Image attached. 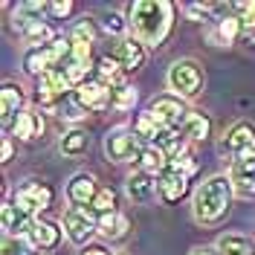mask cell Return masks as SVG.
Wrapping results in <instances>:
<instances>
[{
    "mask_svg": "<svg viewBox=\"0 0 255 255\" xmlns=\"http://www.w3.org/2000/svg\"><path fill=\"white\" fill-rule=\"evenodd\" d=\"M209 41H215L218 47H229L235 41H244V20L238 15H226L215 23V29H209Z\"/></svg>",
    "mask_w": 255,
    "mask_h": 255,
    "instance_id": "cell-19",
    "label": "cell"
},
{
    "mask_svg": "<svg viewBox=\"0 0 255 255\" xmlns=\"http://www.w3.org/2000/svg\"><path fill=\"white\" fill-rule=\"evenodd\" d=\"M171 171L183 174L186 180H194V177H197V171H200V162H197V159H194V154H191L189 148H186L183 154L171 157Z\"/></svg>",
    "mask_w": 255,
    "mask_h": 255,
    "instance_id": "cell-31",
    "label": "cell"
},
{
    "mask_svg": "<svg viewBox=\"0 0 255 255\" xmlns=\"http://www.w3.org/2000/svg\"><path fill=\"white\" fill-rule=\"evenodd\" d=\"M168 90L171 96L180 99H194V96L203 90V67L194 61V58H180L168 67Z\"/></svg>",
    "mask_w": 255,
    "mask_h": 255,
    "instance_id": "cell-3",
    "label": "cell"
},
{
    "mask_svg": "<svg viewBox=\"0 0 255 255\" xmlns=\"http://www.w3.org/2000/svg\"><path fill=\"white\" fill-rule=\"evenodd\" d=\"M12 157H15V142H12V136H3V145H0V162L6 165Z\"/></svg>",
    "mask_w": 255,
    "mask_h": 255,
    "instance_id": "cell-38",
    "label": "cell"
},
{
    "mask_svg": "<svg viewBox=\"0 0 255 255\" xmlns=\"http://www.w3.org/2000/svg\"><path fill=\"white\" fill-rule=\"evenodd\" d=\"M128 229H130V221L122 212H111V215L99 218V235L108 241H122L128 235Z\"/></svg>",
    "mask_w": 255,
    "mask_h": 255,
    "instance_id": "cell-24",
    "label": "cell"
},
{
    "mask_svg": "<svg viewBox=\"0 0 255 255\" xmlns=\"http://www.w3.org/2000/svg\"><path fill=\"white\" fill-rule=\"evenodd\" d=\"M23 102H26V99H23L20 84H15V81H6V84H3V90H0V122H3V128H6V130H12L15 119L26 111V108H23Z\"/></svg>",
    "mask_w": 255,
    "mask_h": 255,
    "instance_id": "cell-16",
    "label": "cell"
},
{
    "mask_svg": "<svg viewBox=\"0 0 255 255\" xmlns=\"http://www.w3.org/2000/svg\"><path fill=\"white\" fill-rule=\"evenodd\" d=\"M58 148H61L64 157H81V154H87V148H90V136H87V130H81V128H70V130H64Z\"/></svg>",
    "mask_w": 255,
    "mask_h": 255,
    "instance_id": "cell-25",
    "label": "cell"
},
{
    "mask_svg": "<svg viewBox=\"0 0 255 255\" xmlns=\"http://www.w3.org/2000/svg\"><path fill=\"white\" fill-rule=\"evenodd\" d=\"M125 191H128V197H130L133 203L148 206V203L157 200L159 180L151 177V174H145V171H133V174H128V180H125Z\"/></svg>",
    "mask_w": 255,
    "mask_h": 255,
    "instance_id": "cell-14",
    "label": "cell"
},
{
    "mask_svg": "<svg viewBox=\"0 0 255 255\" xmlns=\"http://www.w3.org/2000/svg\"><path fill=\"white\" fill-rule=\"evenodd\" d=\"M12 26L17 29V35L32 47H47L49 41H55L58 35L52 32V26H49L47 20H38V17H26V15H20L15 9V15H12Z\"/></svg>",
    "mask_w": 255,
    "mask_h": 255,
    "instance_id": "cell-9",
    "label": "cell"
},
{
    "mask_svg": "<svg viewBox=\"0 0 255 255\" xmlns=\"http://www.w3.org/2000/svg\"><path fill=\"white\" fill-rule=\"evenodd\" d=\"M189 255H221V253H218V247H194Z\"/></svg>",
    "mask_w": 255,
    "mask_h": 255,
    "instance_id": "cell-40",
    "label": "cell"
},
{
    "mask_svg": "<svg viewBox=\"0 0 255 255\" xmlns=\"http://www.w3.org/2000/svg\"><path fill=\"white\" fill-rule=\"evenodd\" d=\"M168 168H171V157L165 151H159L157 145H145L142 157H139V171H145V174H151L159 180Z\"/></svg>",
    "mask_w": 255,
    "mask_h": 255,
    "instance_id": "cell-21",
    "label": "cell"
},
{
    "mask_svg": "<svg viewBox=\"0 0 255 255\" xmlns=\"http://www.w3.org/2000/svg\"><path fill=\"white\" fill-rule=\"evenodd\" d=\"M61 238H64V229L55 221L35 218V226H32L26 244H29L35 253H52V250H58V247H61Z\"/></svg>",
    "mask_w": 255,
    "mask_h": 255,
    "instance_id": "cell-13",
    "label": "cell"
},
{
    "mask_svg": "<svg viewBox=\"0 0 255 255\" xmlns=\"http://www.w3.org/2000/svg\"><path fill=\"white\" fill-rule=\"evenodd\" d=\"M215 247L221 255H255V244L244 232H223Z\"/></svg>",
    "mask_w": 255,
    "mask_h": 255,
    "instance_id": "cell-22",
    "label": "cell"
},
{
    "mask_svg": "<svg viewBox=\"0 0 255 255\" xmlns=\"http://www.w3.org/2000/svg\"><path fill=\"white\" fill-rule=\"evenodd\" d=\"M136 102H139V90H136L133 84H125V87L113 90V111L128 113V111L136 108Z\"/></svg>",
    "mask_w": 255,
    "mask_h": 255,
    "instance_id": "cell-32",
    "label": "cell"
},
{
    "mask_svg": "<svg viewBox=\"0 0 255 255\" xmlns=\"http://www.w3.org/2000/svg\"><path fill=\"white\" fill-rule=\"evenodd\" d=\"M128 29L142 47H162L174 29V3L136 0L128 6Z\"/></svg>",
    "mask_w": 255,
    "mask_h": 255,
    "instance_id": "cell-1",
    "label": "cell"
},
{
    "mask_svg": "<svg viewBox=\"0 0 255 255\" xmlns=\"http://www.w3.org/2000/svg\"><path fill=\"white\" fill-rule=\"evenodd\" d=\"M148 111L154 113V119L159 122V128H171V130H183V125L189 122V116L194 111H189V105H186V99H180V96H154L151 99V105H148Z\"/></svg>",
    "mask_w": 255,
    "mask_h": 255,
    "instance_id": "cell-6",
    "label": "cell"
},
{
    "mask_svg": "<svg viewBox=\"0 0 255 255\" xmlns=\"http://www.w3.org/2000/svg\"><path fill=\"white\" fill-rule=\"evenodd\" d=\"M119 194L111 189V186H102L99 189V194H96L93 206H90V212H93L96 218H102V215H111V212H119Z\"/></svg>",
    "mask_w": 255,
    "mask_h": 255,
    "instance_id": "cell-29",
    "label": "cell"
},
{
    "mask_svg": "<svg viewBox=\"0 0 255 255\" xmlns=\"http://www.w3.org/2000/svg\"><path fill=\"white\" fill-rule=\"evenodd\" d=\"M102 26H105L108 35H122V32L128 29V17H122L119 12H108L105 20H102Z\"/></svg>",
    "mask_w": 255,
    "mask_h": 255,
    "instance_id": "cell-35",
    "label": "cell"
},
{
    "mask_svg": "<svg viewBox=\"0 0 255 255\" xmlns=\"http://www.w3.org/2000/svg\"><path fill=\"white\" fill-rule=\"evenodd\" d=\"M221 151L229 154V159H238L244 154L255 151V125L253 122H235V125L226 130L221 142Z\"/></svg>",
    "mask_w": 255,
    "mask_h": 255,
    "instance_id": "cell-11",
    "label": "cell"
},
{
    "mask_svg": "<svg viewBox=\"0 0 255 255\" xmlns=\"http://www.w3.org/2000/svg\"><path fill=\"white\" fill-rule=\"evenodd\" d=\"M26 255H41V253H35V250H32V253H26Z\"/></svg>",
    "mask_w": 255,
    "mask_h": 255,
    "instance_id": "cell-41",
    "label": "cell"
},
{
    "mask_svg": "<svg viewBox=\"0 0 255 255\" xmlns=\"http://www.w3.org/2000/svg\"><path fill=\"white\" fill-rule=\"evenodd\" d=\"M55 200V194L44 180H26L23 186H17V191L12 194V203H15L23 215L29 218H41V212H47Z\"/></svg>",
    "mask_w": 255,
    "mask_h": 255,
    "instance_id": "cell-5",
    "label": "cell"
},
{
    "mask_svg": "<svg viewBox=\"0 0 255 255\" xmlns=\"http://www.w3.org/2000/svg\"><path fill=\"white\" fill-rule=\"evenodd\" d=\"M232 200H235V189L229 174H212L191 194V215L200 226H215L229 215Z\"/></svg>",
    "mask_w": 255,
    "mask_h": 255,
    "instance_id": "cell-2",
    "label": "cell"
},
{
    "mask_svg": "<svg viewBox=\"0 0 255 255\" xmlns=\"http://www.w3.org/2000/svg\"><path fill=\"white\" fill-rule=\"evenodd\" d=\"M183 139L186 142H203V139H209V133H212V122H209L206 113H191L189 122L183 125Z\"/></svg>",
    "mask_w": 255,
    "mask_h": 255,
    "instance_id": "cell-27",
    "label": "cell"
},
{
    "mask_svg": "<svg viewBox=\"0 0 255 255\" xmlns=\"http://www.w3.org/2000/svg\"><path fill=\"white\" fill-rule=\"evenodd\" d=\"M111 58L119 64L125 73H136V70H142V64H145V47L136 38H122V41L113 44Z\"/></svg>",
    "mask_w": 255,
    "mask_h": 255,
    "instance_id": "cell-15",
    "label": "cell"
},
{
    "mask_svg": "<svg viewBox=\"0 0 255 255\" xmlns=\"http://www.w3.org/2000/svg\"><path fill=\"white\" fill-rule=\"evenodd\" d=\"M73 96H76V102L87 113H102V111H108V108H113V90L108 84H102L99 79L84 81L81 87H76Z\"/></svg>",
    "mask_w": 255,
    "mask_h": 255,
    "instance_id": "cell-10",
    "label": "cell"
},
{
    "mask_svg": "<svg viewBox=\"0 0 255 255\" xmlns=\"http://www.w3.org/2000/svg\"><path fill=\"white\" fill-rule=\"evenodd\" d=\"M64 235L73 241L76 247H90V238L99 232V218H96L90 209H79V206H70L67 215H64Z\"/></svg>",
    "mask_w": 255,
    "mask_h": 255,
    "instance_id": "cell-7",
    "label": "cell"
},
{
    "mask_svg": "<svg viewBox=\"0 0 255 255\" xmlns=\"http://www.w3.org/2000/svg\"><path fill=\"white\" fill-rule=\"evenodd\" d=\"M47 70H52V64H49L47 49H44V47H32V49L23 52V73H26V76L41 79Z\"/></svg>",
    "mask_w": 255,
    "mask_h": 255,
    "instance_id": "cell-28",
    "label": "cell"
},
{
    "mask_svg": "<svg viewBox=\"0 0 255 255\" xmlns=\"http://www.w3.org/2000/svg\"><path fill=\"white\" fill-rule=\"evenodd\" d=\"M79 255H113L108 247H102V244H90V247H84Z\"/></svg>",
    "mask_w": 255,
    "mask_h": 255,
    "instance_id": "cell-39",
    "label": "cell"
},
{
    "mask_svg": "<svg viewBox=\"0 0 255 255\" xmlns=\"http://www.w3.org/2000/svg\"><path fill=\"white\" fill-rule=\"evenodd\" d=\"M58 116L76 125V122H81V119L87 116V111H84V108H81L79 102H76V96H70L67 102H61V108H58Z\"/></svg>",
    "mask_w": 255,
    "mask_h": 255,
    "instance_id": "cell-33",
    "label": "cell"
},
{
    "mask_svg": "<svg viewBox=\"0 0 255 255\" xmlns=\"http://www.w3.org/2000/svg\"><path fill=\"white\" fill-rule=\"evenodd\" d=\"M73 0H55V3H47V15L52 17V20H64V17L73 15Z\"/></svg>",
    "mask_w": 255,
    "mask_h": 255,
    "instance_id": "cell-36",
    "label": "cell"
},
{
    "mask_svg": "<svg viewBox=\"0 0 255 255\" xmlns=\"http://www.w3.org/2000/svg\"><path fill=\"white\" fill-rule=\"evenodd\" d=\"M125 76H128V73L116 61H113L111 55H105V58H99V61H96V79L102 81V84H108L111 90L125 87V84H128Z\"/></svg>",
    "mask_w": 255,
    "mask_h": 255,
    "instance_id": "cell-23",
    "label": "cell"
},
{
    "mask_svg": "<svg viewBox=\"0 0 255 255\" xmlns=\"http://www.w3.org/2000/svg\"><path fill=\"white\" fill-rule=\"evenodd\" d=\"M130 130L142 139V142H148V145H154V139L159 136V122L154 119V113L151 111H139L136 116H133V122H130Z\"/></svg>",
    "mask_w": 255,
    "mask_h": 255,
    "instance_id": "cell-26",
    "label": "cell"
},
{
    "mask_svg": "<svg viewBox=\"0 0 255 255\" xmlns=\"http://www.w3.org/2000/svg\"><path fill=\"white\" fill-rule=\"evenodd\" d=\"M44 128H47V122H44L41 111H23L12 125V136H17L20 142H35L44 136Z\"/></svg>",
    "mask_w": 255,
    "mask_h": 255,
    "instance_id": "cell-18",
    "label": "cell"
},
{
    "mask_svg": "<svg viewBox=\"0 0 255 255\" xmlns=\"http://www.w3.org/2000/svg\"><path fill=\"white\" fill-rule=\"evenodd\" d=\"M142 151H145L142 139H139L128 125L113 128V130H108V136H105V154H108V159L119 162V165H125V162H139Z\"/></svg>",
    "mask_w": 255,
    "mask_h": 255,
    "instance_id": "cell-4",
    "label": "cell"
},
{
    "mask_svg": "<svg viewBox=\"0 0 255 255\" xmlns=\"http://www.w3.org/2000/svg\"><path fill=\"white\" fill-rule=\"evenodd\" d=\"M189 183L183 174H177V171H165V174L159 177V197L165 200V203H180L186 194H189Z\"/></svg>",
    "mask_w": 255,
    "mask_h": 255,
    "instance_id": "cell-20",
    "label": "cell"
},
{
    "mask_svg": "<svg viewBox=\"0 0 255 255\" xmlns=\"http://www.w3.org/2000/svg\"><path fill=\"white\" fill-rule=\"evenodd\" d=\"M73 44H90L93 47V41L99 38V29H96V20L93 17H81L79 23L70 29V35H67Z\"/></svg>",
    "mask_w": 255,
    "mask_h": 255,
    "instance_id": "cell-30",
    "label": "cell"
},
{
    "mask_svg": "<svg viewBox=\"0 0 255 255\" xmlns=\"http://www.w3.org/2000/svg\"><path fill=\"white\" fill-rule=\"evenodd\" d=\"M232 12L244 20V26H255V0H250V3H232Z\"/></svg>",
    "mask_w": 255,
    "mask_h": 255,
    "instance_id": "cell-37",
    "label": "cell"
},
{
    "mask_svg": "<svg viewBox=\"0 0 255 255\" xmlns=\"http://www.w3.org/2000/svg\"><path fill=\"white\" fill-rule=\"evenodd\" d=\"M229 180H232L235 197L253 200L255 197V151L229 162Z\"/></svg>",
    "mask_w": 255,
    "mask_h": 255,
    "instance_id": "cell-8",
    "label": "cell"
},
{
    "mask_svg": "<svg viewBox=\"0 0 255 255\" xmlns=\"http://www.w3.org/2000/svg\"><path fill=\"white\" fill-rule=\"evenodd\" d=\"M99 189L102 186H99V180L90 171H79V174L70 177V183H67V200L79 209H90L96 200V194H99Z\"/></svg>",
    "mask_w": 255,
    "mask_h": 255,
    "instance_id": "cell-12",
    "label": "cell"
},
{
    "mask_svg": "<svg viewBox=\"0 0 255 255\" xmlns=\"http://www.w3.org/2000/svg\"><path fill=\"white\" fill-rule=\"evenodd\" d=\"M32 226H35V218L23 215L12 200H9V203H3V232H6L9 238L26 241V238H29V232H32Z\"/></svg>",
    "mask_w": 255,
    "mask_h": 255,
    "instance_id": "cell-17",
    "label": "cell"
},
{
    "mask_svg": "<svg viewBox=\"0 0 255 255\" xmlns=\"http://www.w3.org/2000/svg\"><path fill=\"white\" fill-rule=\"evenodd\" d=\"M215 12V6H209V3H186L183 6V15L189 17V20H209V15Z\"/></svg>",
    "mask_w": 255,
    "mask_h": 255,
    "instance_id": "cell-34",
    "label": "cell"
}]
</instances>
